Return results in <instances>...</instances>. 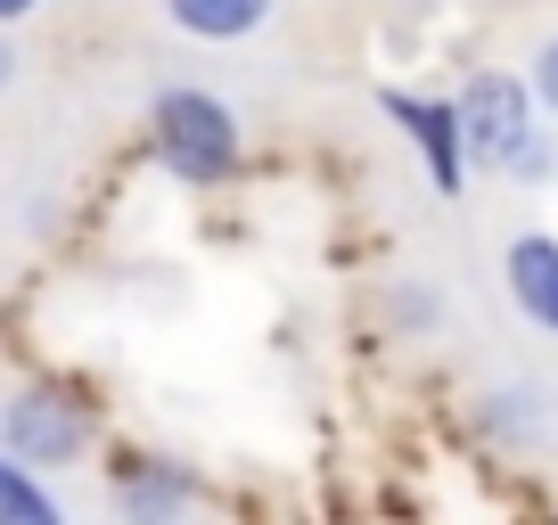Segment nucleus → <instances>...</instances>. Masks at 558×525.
Instances as JSON below:
<instances>
[{
    "instance_id": "obj_8",
    "label": "nucleus",
    "mask_w": 558,
    "mask_h": 525,
    "mask_svg": "<svg viewBox=\"0 0 558 525\" xmlns=\"http://www.w3.org/2000/svg\"><path fill=\"white\" fill-rule=\"evenodd\" d=\"M0 525H66V501L41 485L34 460H17L0 443Z\"/></svg>"
},
{
    "instance_id": "obj_13",
    "label": "nucleus",
    "mask_w": 558,
    "mask_h": 525,
    "mask_svg": "<svg viewBox=\"0 0 558 525\" xmlns=\"http://www.w3.org/2000/svg\"><path fill=\"white\" fill-rule=\"evenodd\" d=\"M25 17H41V0H0V25H25Z\"/></svg>"
},
{
    "instance_id": "obj_10",
    "label": "nucleus",
    "mask_w": 558,
    "mask_h": 525,
    "mask_svg": "<svg viewBox=\"0 0 558 525\" xmlns=\"http://www.w3.org/2000/svg\"><path fill=\"white\" fill-rule=\"evenodd\" d=\"M386 329L436 337L444 329V296H436V288H418V280H395V288H386Z\"/></svg>"
},
{
    "instance_id": "obj_5",
    "label": "nucleus",
    "mask_w": 558,
    "mask_h": 525,
    "mask_svg": "<svg viewBox=\"0 0 558 525\" xmlns=\"http://www.w3.org/2000/svg\"><path fill=\"white\" fill-rule=\"evenodd\" d=\"M476 427H485L493 443H509V452H550L558 436V386H542L534 369H493L485 386L469 394Z\"/></svg>"
},
{
    "instance_id": "obj_1",
    "label": "nucleus",
    "mask_w": 558,
    "mask_h": 525,
    "mask_svg": "<svg viewBox=\"0 0 558 525\" xmlns=\"http://www.w3.org/2000/svg\"><path fill=\"white\" fill-rule=\"evenodd\" d=\"M460 99V132H469L476 181H550L558 173V132L550 107L534 99V83L509 66H485L452 90Z\"/></svg>"
},
{
    "instance_id": "obj_11",
    "label": "nucleus",
    "mask_w": 558,
    "mask_h": 525,
    "mask_svg": "<svg viewBox=\"0 0 558 525\" xmlns=\"http://www.w3.org/2000/svg\"><path fill=\"white\" fill-rule=\"evenodd\" d=\"M525 83H534V99L550 107V123H558V34L534 41V58H525Z\"/></svg>"
},
{
    "instance_id": "obj_3",
    "label": "nucleus",
    "mask_w": 558,
    "mask_h": 525,
    "mask_svg": "<svg viewBox=\"0 0 558 525\" xmlns=\"http://www.w3.org/2000/svg\"><path fill=\"white\" fill-rule=\"evenodd\" d=\"M378 115L411 141L418 173L436 197H469L476 181V157H469V132H460V99H427V90H402V83H378Z\"/></svg>"
},
{
    "instance_id": "obj_9",
    "label": "nucleus",
    "mask_w": 558,
    "mask_h": 525,
    "mask_svg": "<svg viewBox=\"0 0 558 525\" xmlns=\"http://www.w3.org/2000/svg\"><path fill=\"white\" fill-rule=\"evenodd\" d=\"M116 509H123V517H173V509H190V476L140 460V468L116 476Z\"/></svg>"
},
{
    "instance_id": "obj_2",
    "label": "nucleus",
    "mask_w": 558,
    "mask_h": 525,
    "mask_svg": "<svg viewBox=\"0 0 558 525\" xmlns=\"http://www.w3.org/2000/svg\"><path fill=\"white\" fill-rule=\"evenodd\" d=\"M148 141H157V164L173 181L214 190V181L239 173L246 132H239V107L230 99H214V90H197V83H173V90H157V107H148Z\"/></svg>"
},
{
    "instance_id": "obj_12",
    "label": "nucleus",
    "mask_w": 558,
    "mask_h": 525,
    "mask_svg": "<svg viewBox=\"0 0 558 525\" xmlns=\"http://www.w3.org/2000/svg\"><path fill=\"white\" fill-rule=\"evenodd\" d=\"M9 83H17V50H9V25H0V99H9Z\"/></svg>"
},
{
    "instance_id": "obj_6",
    "label": "nucleus",
    "mask_w": 558,
    "mask_h": 525,
    "mask_svg": "<svg viewBox=\"0 0 558 525\" xmlns=\"http://www.w3.org/2000/svg\"><path fill=\"white\" fill-rule=\"evenodd\" d=\"M501 288L518 304V320H534L542 337H558V239L550 230H518L501 246Z\"/></svg>"
},
{
    "instance_id": "obj_7",
    "label": "nucleus",
    "mask_w": 558,
    "mask_h": 525,
    "mask_svg": "<svg viewBox=\"0 0 558 525\" xmlns=\"http://www.w3.org/2000/svg\"><path fill=\"white\" fill-rule=\"evenodd\" d=\"M165 25L206 41V50H239V41L279 25V0H165Z\"/></svg>"
},
{
    "instance_id": "obj_4",
    "label": "nucleus",
    "mask_w": 558,
    "mask_h": 525,
    "mask_svg": "<svg viewBox=\"0 0 558 525\" xmlns=\"http://www.w3.org/2000/svg\"><path fill=\"white\" fill-rule=\"evenodd\" d=\"M0 443L17 460H34L41 476L74 468V460L90 452V411L74 403V394H58V386H25V394L0 403Z\"/></svg>"
}]
</instances>
